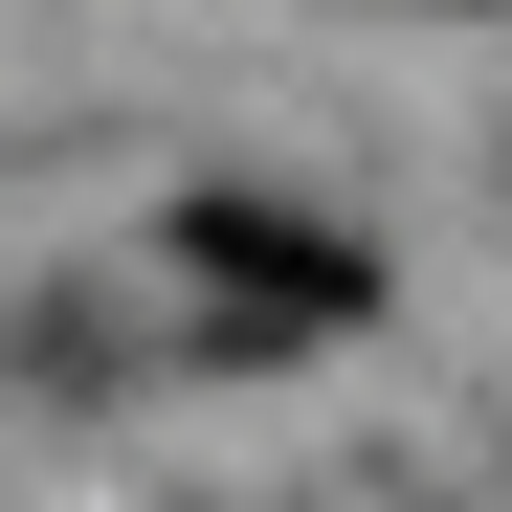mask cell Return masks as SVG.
Wrapping results in <instances>:
<instances>
[{"label":"cell","instance_id":"cell-1","mask_svg":"<svg viewBox=\"0 0 512 512\" xmlns=\"http://www.w3.org/2000/svg\"><path fill=\"white\" fill-rule=\"evenodd\" d=\"M179 268L245 290V312H290V334L379 312V245H334V223H290V201H179Z\"/></svg>","mask_w":512,"mask_h":512}]
</instances>
